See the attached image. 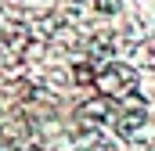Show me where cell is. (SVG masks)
I'll list each match as a JSON object with an SVG mask.
<instances>
[{"label": "cell", "mask_w": 155, "mask_h": 151, "mask_svg": "<svg viewBox=\"0 0 155 151\" xmlns=\"http://www.w3.org/2000/svg\"><path fill=\"white\" fill-rule=\"evenodd\" d=\"M112 119V101L108 97H94V101H83L76 108V122L83 133H94L101 122H108Z\"/></svg>", "instance_id": "7a4b0ae2"}, {"label": "cell", "mask_w": 155, "mask_h": 151, "mask_svg": "<svg viewBox=\"0 0 155 151\" xmlns=\"http://www.w3.org/2000/svg\"><path fill=\"white\" fill-rule=\"evenodd\" d=\"M94 76H97L94 61H79L76 69H72V83H76V86H90V83H94Z\"/></svg>", "instance_id": "3957f363"}, {"label": "cell", "mask_w": 155, "mask_h": 151, "mask_svg": "<svg viewBox=\"0 0 155 151\" xmlns=\"http://www.w3.org/2000/svg\"><path fill=\"white\" fill-rule=\"evenodd\" d=\"M94 86H97V94H101V97L119 101V97H126V94H134V90H137V72H134L126 61H108L101 72L94 76Z\"/></svg>", "instance_id": "6da1fadb"}]
</instances>
